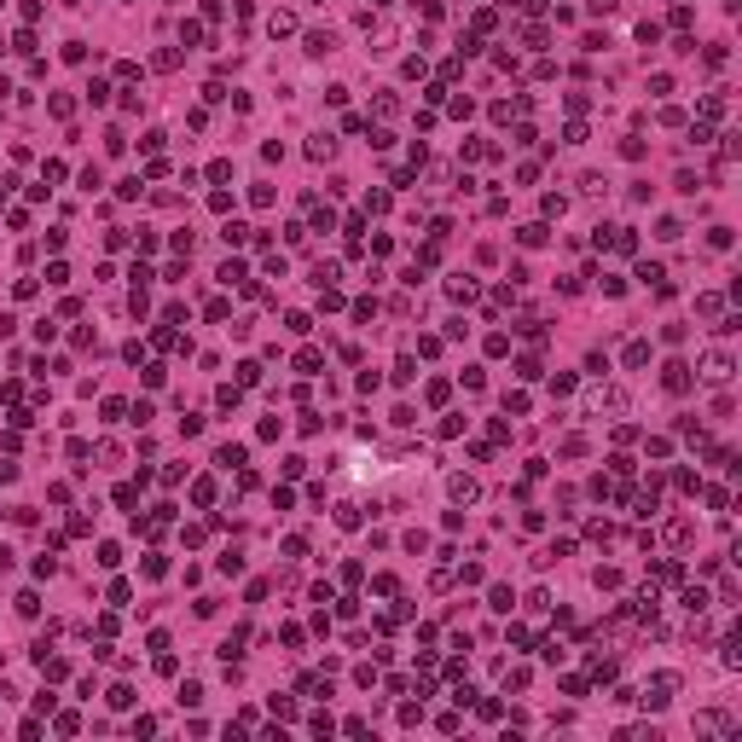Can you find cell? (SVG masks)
<instances>
[{
	"instance_id": "1",
	"label": "cell",
	"mask_w": 742,
	"mask_h": 742,
	"mask_svg": "<svg viewBox=\"0 0 742 742\" xmlns=\"http://www.w3.org/2000/svg\"><path fill=\"white\" fill-rule=\"evenodd\" d=\"M702 377H707V383H725V377H731V354H725V348H714V354L702 360Z\"/></svg>"
},
{
	"instance_id": "2",
	"label": "cell",
	"mask_w": 742,
	"mask_h": 742,
	"mask_svg": "<svg viewBox=\"0 0 742 742\" xmlns=\"http://www.w3.org/2000/svg\"><path fill=\"white\" fill-rule=\"evenodd\" d=\"M661 383H667L673 394H684V389H690V371H684V366H667V377H661Z\"/></svg>"
},
{
	"instance_id": "3",
	"label": "cell",
	"mask_w": 742,
	"mask_h": 742,
	"mask_svg": "<svg viewBox=\"0 0 742 742\" xmlns=\"http://www.w3.org/2000/svg\"><path fill=\"white\" fill-rule=\"evenodd\" d=\"M684 609H690V615H702V609H707V591L690 586V591H684Z\"/></svg>"
}]
</instances>
